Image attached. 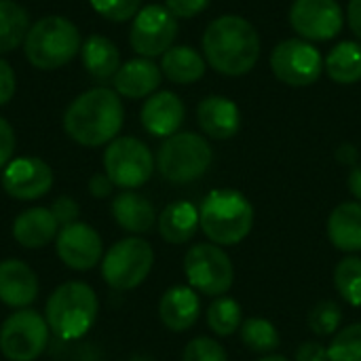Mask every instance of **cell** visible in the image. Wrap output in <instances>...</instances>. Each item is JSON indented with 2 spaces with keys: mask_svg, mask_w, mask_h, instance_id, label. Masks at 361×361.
Here are the masks:
<instances>
[{
  "mask_svg": "<svg viewBox=\"0 0 361 361\" xmlns=\"http://www.w3.org/2000/svg\"><path fill=\"white\" fill-rule=\"evenodd\" d=\"M104 169L114 186L135 190L144 186L154 171V157L150 148L137 137H116L104 152Z\"/></svg>",
  "mask_w": 361,
  "mask_h": 361,
  "instance_id": "obj_9",
  "label": "cell"
},
{
  "mask_svg": "<svg viewBox=\"0 0 361 361\" xmlns=\"http://www.w3.org/2000/svg\"><path fill=\"white\" fill-rule=\"evenodd\" d=\"M347 19H349V27L353 30V34L360 38L361 42V0H351L349 2Z\"/></svg>",
  "mask_w": 361,
  "mask_h": 361,
  "instance_id": "obj_42",
  "label": "cell"
},
{
  "mask_svg": "<svg viewBox=\"0 0 361 361\" xmlns=\"http://www.w3.org/2000/svg\"><path fill=\"white\" fill-rule=\"evenodd\" d=\"M178 36V19L165 4H148L133 17L129 42L140 57H159L169 51Z\"/></svg>",
  "mask_w": 361,
  "mask_h": 361,
  "instance_id": "obj_12",
  "label": "cell"
},
{
  "mask_svg": "<svg viewBox=\"0 0 361 361\" xmlns=\"http://www.w3.org/2000/svg\"><path fill=\"white\" fill-rule=\"evenodd\" d=\"M161 78H163V72L152 59L137 57V59H129L121 63L118 72L112 78V85L118 95L129 97V99H142V97H150L152 93H157Z\"/></svg>",
  "mask_w": 361,
  "mask_h": 361,
  "instance_id": "obj_19",
  "label": "cell"
},
{
  "mask_svg": "<svg viewBox=\"0 0 361 361\" xmlns=\"http://www.w3.org/2000/svg\"><path fill=\"white\" fill-rule=\"evenodd\" d=\"M343 324V309L334 300H322L309 311V328L317 336H332Z\"/></svg>",
  "mask_w": 361,
  "mask_h": 361,
  "instance_id": "obj_33",
  "label": "cell"
},
{
  "mask_svg": "<svg viewBox=\"0 0 361 361\" xmlns=\"http://www.w3.org/2000/svg\"><path fill=\"white\" fill-rule=\"evenodd\" d=\"M93 11L108 21H129L140 13L142 0H89Z\"/></svg>",
  "mask_w": 361,
  "mask_h": 361,
  "instance_id": "obj_34",
  "label": "cell"
},
{
  "mask_svg": "<svg viewBox=\"0 0 361 361\" xmlns=\"http://www.w3.org/2000/svg\"><path fill=\"white\" fill-rule=\"evenodd\" d=\"M201 313V300L197 292L188 286L169 288L159 302V317L163 326L171 332L190 330Z\"/></svg>",
  "mask_w": 361,
  "mask_h": 361,
  "instance_id": "obj_20",
  "label": "cell"
},
{
  "mask_svg": "<svg viewBox=\"0 0 361 361\" xmlns=\"http://www.w3.org/2000/svg\"><path fill=\"white\" fill-rule=\"evenodd\" d=\"M125 121L121 95L114 89L95 87L78 97L63 112L66 133L80 146L97 148L116 140Z\"/></svg>",
  "mask_w": 361,
  "mask_h": 361,
  "instance_id": "obj_1",
  "label": "cell"
},
{
  "mask_svg": "<svg viewBox=\"0 0 361 361\" xmlns=\"http://www.w3.org/2000/svg\"><path fill=\"white\" fill-rule=\"evenodd\" d=\"M112 190H114V184H112V180H110L106 173H95V176H91V180H89V192H91L95 199H106V197L112 195Z\"/></svg>",
  "mask_w": 361,
  "mask_h": 361,
  "instance_id": "obj_41",
  "label": "cell"
},
{
  "mask_svg": "<svg viewBox=\"0 0 361 361\" xmlns=\"http://www.w3.org/2000/svg\"><path fill=\"white\" fill-rule=\"evenodd\" d=\"M154 264V252L142 237L116 241L102 258V277L116 292L135 290L146 281Z\"/></svg>",
  "mask_w": 361,
  "mask_h": 361,
  "instance_id": "obj_7",
  "label": "cell"
},
{
  "mask_svg": "<svg viewBox=\"0 0 361 361\" xmlns=\"http://www.w3.org/2000/svg\"><path fill=\"white\" fill-rule=\"evenodd\" d=\"M349 190H351V195L361 203V163L355 165L351 169V173H349Z\"/></svg>",
  "mask_w": 361,
  "mask_h": 361,
  "instance_id": "obj_44",
  "label": "cell"
},
{
  "mask_svg": "<svg viewBox=\"0 0 361 361\" xmlns=\"http://www.w3.org/2000/svg\"><path fill=\"white\" fill-rule=\"evenodd\" d=\"M334 286L345 302L361 307V258L349 256L334 269Z\"/></svg>",
  "mask_w": 361,
  "mask_h": 361,
  "instance_id": "obj_31",
  "label": "cell"
},
{
  "mask_svg": "<svg viewBox=\"0 0 361 361\" xmlns=\"http://www.w3.org/2000/svg\"><path fill=\"white\" fill-rule=\"evenodd\" d=\"M271 70L290 87H309L319 80L324 57L313 42L305 38H288L273 49Z\"/></svg>",
  "mask_w": 361,
  "mask_h": 361,
  "instance_id": "obj_11",
  "label": "cell"
},
{
  "mask_svg": "<svg viewBox=\"0 0 361 361\" xmlns=\"http://www.w3.org/2000/svg\"><path fill=\"white\" fill-rule=\"evenodd\" d=\"M51 214L57 220L59 228L78 222V203L72 197H59L51 205Z\"/></svg>",
  "mask_w": 361,
  "mask_h": 361,
  "instance_id": "obj_36",
  "label": "cell"
},
{
  "mask_svg": "<svg viewBox=\"0 0 361 361\" xmlns=\"http://www.w3.org/2000/svg\"><path fill=\"white\" fill-rule=\"evenodd\" d=\"M17 89V78H15V70L11 68V63L6 59L0 57V106H6Z\"/></svg>",
  "mask_w": 361,
  "mask_h": 361,
  "instance_id": "obj_39",
  "label": "cell"
},
{
  "mask_svg": "<svg viewBox=\"0 0 361 361\" xmlns=\"http://www.w3.org/2000/svg\"><path fill=\"white\" fill-rule=\"evenodd\" d=\"M30 32L27 11L15 0H0V55L23 44Z\"/></svg>",
  "mask_w": 361,
  "mask_h": 361,
  "instance_id": "obj_28",
  "label": "cell"
},
{
  "mask_svg": "<svg viewBox=\"0 0 361 361\" xmlns=\"http://www.w3.org/2000/svg\"><path fill=\"white\" fill-rule=\"evenodd\" d=\"M55 252L59 260L72 271H91L104 258L102 237L87 222L61 226L55 237Z\"/></svg>",
  "mask_w": 361,
  "mask_h": 361,
  "instance_id": "obj_14",
  "label": "cell"
},
{
  "mask_svg": "<svg viewBox=\"0 0 361 361\" xmlns=\"http://www.w3.org/2000/svg\"><path fill=\"white\" fill-rule=\"evenodd\" d=\"M49 324L38 311L17 309L0 328V351L8 361L38 360L49 345Z\"/></svg>",
  "mask_w": 361,
  "mask_h": 361,
  "instance_id": "obj_10",
  "label": "cell"
},
{
  "mask_svg": "<svg viewBox=\"0 0 361 361\" xmlns=\"http://www.w3.org/2000/svg\"><path fill=\"white\" fill-rule=\"evenodd\" d=\"M294 360L296 361H330L328 357V349L322 345V343H302L296 353H294Z\"/></svg>",
  "mask_w": 361,
  "mask_h": 361,
  "instance_id": "obj_40",
  "label": "cell"
},
{
  "mask_svg": "<svg viewBox=\"0 0 361 361\" xmlns=\"http://www.w3.org/2000/svg\"><path fill=\"white\" fill-rule=\"evenodd\" d=\"M51 186H53V171L38 157L13 159L2 171L4 192L19 201L40 199L51 190Z\"/></svg>",
  "mask_w": 361,
  "mask_h": 361,
  "instance_id": "obj_15",
  "label": "cell"
},
{
  "mask_svg": "<svg viewBox=\"0 0 361 361\" xmlns=\"http://www.w3.org/2000/svg\"><path fill=\"white\" fill-rule=\"evenodd\" d=\"M182 361H228V355L218 341L199 336L186 345Z\"/></svg>",
  "mask_w": 361,
  "mask_h": 361,
  "instance_id": "obj_35",
  "label": "cell"
},
{
  "mask_svg": "<svg viewBox=\"0 0 361 361\" xmlns=\"http://www.w3.org/2000/svg\"><path fill=\"white\" fill-rule=\"evenodd\" d=\"M330 361H361V324L338 330L328 347Z\"/></svg>",
  "mask_w": 361,
  "mask_h": 361,
  "instance_id": "obj_32",
  "label": "cell"
},
{
  "mask_svg": "<svg viewBox=\"0 0 361 361\" xmlns=\"http://www.w3.org/2000/svg\"><path fill=\"white\" fill-rule=\"evenodd\" d=\"M290 23L300 38L309 42H326L338 36L345 15L336 0H294Z\"/></svg>",
  "mask_w": 361,
  "mask_h": 361,
  "instance_id": "obj_13",
  "label": "cell"
},
{
  "mask_svg": "<svg viewBox=\"0 0 361 361\" xmlns=\"http://www.w3.org/2000/svg\"><path fill=\"white\" fill-rule=\"evenodd\" d=\"M129 361H152L150 357H144V355H135V357H131Z\"/></svg>",
  "mask_w": 361,
  "mask_h": 361,
  "instance_id": "obj_46",
  "label": "cell"
},
{
  "mask_svg": "<svg viewBox=\"0 0 361 361\" xmlns=\"http://www.w3.org/2000/svg\"><path fill=\"white\" fill-rule=\"evenodd\" d=\"M184 114H186L184 104L176 93L157 91L144 102L140 118L150 135L167 140L173 133H178V129L184 123Z\"/></svg>",
  "mask_w": 361,
  "mask_h": 361,
  "instance_id": "obj_16",
  "label": "cell"
},
{
  "mask_svg": "<svg viewBox=\"0 0 361 361\" xmlns=\"http://www.w3.org/2000/svg\"><path fill=\"white\" fill-rule=\"evenodd\" d=\"M243 324V309L235 298L218 296L207 309V326L218 336H231L239 332Z\"/></svg>",
  "mask_w": 361,
  "mask_h": 361,
  "instance_id": "obj_29",
  "label": "cell"
},
{
  "mask_svg": "<svg viewBox=\"0 0 361 361\" xmlns=\"http://www.w3.org/2000/svg\"><path fill=\"white\" fill-rule=\"evenodd\" d=\"M212 0H165V6L176 19H190L203 13Z\"/></svg>",
  "mask_w": 361,
  "mask_h": 361,
  "instance_id": "obj_37",
  "label": "cell"
},
{
  "mask_svg": "<svg viewBox=\"0 0 361 361\" xmlns=\"http://www.w3.org/2000/svg\"><path fill=\"white\" fill-rule=\"evenodd\" d=\"M59 233V224L49 207H30L13 222V237L21 247L40 250L49 245Z\"/></svg>",
  "mask_w": 361,
  "mask_h": 361,
  "instance_id": "obj_21",
  "label": "cell"
},
{
  "mask_svg": "<svg viewBox=\"0 0 361 361\" xmlns=\"http://www.w3.org/2000/svg\"><path fill=\"white\" fill-rule=\"evenodd\" d=\"M328 237L341 252H361V203L347 201L332 209L328 218Z\"/></svg>",
  "mask_w": 361,
  "mask_h": 361,
  "instance_id": "obj_23",
  "label": "cell"
},
{
  "mask_svg": "<svg viewBox=\"0 0 361 361\" xmlns=\"http://www.w3.org/2000/svg\"><path fill=\"white\" fill-rule=\"evenodd\" d=\"M112 218L116 220V224L123 231L131 233L133 237L148 233L157 222V214H154L152 203L133 190H123L114 197Z\"/></svg>",
  "mask_w": 361,
  "mask_h": 361,
  "instance_id": "obj_22",
  "label": "cell"
},
{
  "mask_svg": "<svg viewBox=\"0 0 361 361\" xmlns=\"http://www.w3.org/2000/svg\"><path fill=\"white\" fill-rule=\"evenodd\" d=\"M199 222L212 243L220 247L237 245L254 226V207L243 192L235 188H216L203 199Z\"/></svg>",
  "mask_w": 361,
  "mask_h": 361,
  "instance_id": "obj_3",
  "label": "cell"
},
{
  "mask_svg": "<svg viewBox=\"0 0 361 361\" xmlns=\"http://www.w3.org/2000/svg\"><path fill=\"white\" fill-rule=\"evenodd\" d=\"M260 361H290L288 357H283V355H267V357H262Z\"/></svg>",
  "mask_w": 361,
  "mask_h": 361,
  "instance_id": "obj_45",
  "label": "cell"
},
{
  "mask_svg": "<svg viewBox=\"0 0 361 361\" xmlns=\"http://www.w3.org/2000/svg\"><path fill=\"white\" fill-rule=\"evenodd\" d=\"M97 315V294L91 286L82 281H68L55 288L44 309L49 330L61 341L82 338L95 326Z\"/></svg>",
  "mask_w": 361,
  "mask_h": 361,
  "instance_id": "obj_4",
  "label": "cell"
},
{
  "mask_svg": "<svg viewBox=\"0 0 361 361\" xmlns=\"http://www.w3.org/2000/svg\"><path fill=\"white\" fill-rule=\"evenodd\" d=\"M203 55L216 72L243 76L260 59V36L247 19L222 15L205 27Z\"/></svg>",
  "mask_w": 361,
  "mask_h": 361,
  "instance_id": "obj_2",
  "label": "cell"
},
{
  "mask_svg": "<svg viewBox=\"0 0 361 361\" xmlns=\"http://www.w3.org/2000/svg\"><path fill=\"white\" fill-rule=\"evenodd\" d=\"M80 57H82V66L89 72L91 78L104 82L114 78V74L121 68V53L116 49V44L99 34H91L82 47H80Z\"/></svg>",
  "mask_w": 361,
  "mask_h": 361,
  "instance_id": "obj_25",
  "label": "cell"
},
{
  "mask_svg": "<svg viewBox=\"0 0 361 361\" xmlns=\"http://www.w3.org/2000/svg\"><path fill=\"white\" fill-rule=\"evenodd\" d=\"M38 296V277L21 260L0 262V302L11 309H27Z\"/></svg>",
  "mask_w": 361,
  "mask_h": 361,
  "instance_id": "obj_18",
  "label": "cell"
},
{
  "mask_svg": "<svg viewBox=\"0 0 361 361\" xmlns=\"http://www.w3.org/2000/svg\"><path fill=\"white\" fill-rule=\"evenodd\" d=\"M197 121L212 140H231L241 129L239 106L222 95H207L197 106Z\"/></svg>",
  "mask_w": 361,
  "mask_h": 361,
  "instance_id": "obj_17",
  "label": "cell"
},
{
  "mask_svg": "<svg viewBox=\"0 0 361 361\" xmlns=\"http://www.w3.org/2000/svg\"><path fill=\"white\" fill-rule=\"evenodd\" d=\"M357 159H360V152H357V148L353 146V144H349V142H345V144H341L338 146V150H336V161L338 163H343V165H357Z\"/></svg>",
  "mask_w": 361,
  "mask_h": 361,
  "instance_id": "obj_43",
  "label": "cell"
},
{
  "mask_svg": "<svg viewBox=\"0 0 361 361\" xmlns=\"http://www.w3.org/2000/svg\"><path fill=\"white\" fill-rule=\"evenodd\" d=\"M184 273L195 292L214 298L224 296L235 281L233 262L216 243L192 245L184 256Z\"/></svg>",
  "mask_w": 361,
  "mask_h": 361,
  "instance_id": "obj_8",
  "label": "cell"
},
{
  "mask_svg": "<svg viewBox=\"0 0 361 361\" xmlns=\"http://www.w3.org/2000/svg\"><path fill=\"white\" fill-rule=\"evenodd\" d=\"M82 47L78 27L61 17L47 15L30 25L23 40V53L36 70H59L70 63Z\"/></svg>",
  "mask_w": 361,
  "mask_h": 361,
  "instance_id": "obj_5",
  "label": "cell"
},
{
  "mask_svg": "<svg viewBox=\"0 0 361 361\" xmlns=\"http://www.w3.org/2000/svg\"><path fill=\"white\" fill-rule=\"evenodd\" d=\"M239 334H241V341L247 345V349L256 353H264V355L273 353L281 343L277 328L269 319H262V317L243 319Z\"/></svg>",
  "mask_w": 361,
  "mask_h": 361,
  "instance_id": "obj_30",
  "label": "cell"
},
{
  "mask_svg": "<svg viewBox=\"0 0 361 361\" xmlns=\"http://www.w3.org/2000/svg\"><path fill=\"white\" fill-rule=\"evenodd\" d=\"M15 146H17L15 131H13L11 123L0 116V167H6L13 161Z\"/></svg>",
  "mask_w": 361,
  "mask_h": 361,
  "instance_id": "obj_38",
  "label": "cell"
},
{
  "mask_svg": "<svg viewBox=\"0 0 361 361\" xmlns=\"http://www.w3.org/2000/svg\"><path fill=\"white\" fill-rule=\"evenodd\" d=\"M214 152L209 142L199 133H173L167 137L157 154L161 176L171 184H188L199 180L212 165Z\"/></svg>",
  "mask_w": 361,
  "mask_h": 361,
  "instance_id": "obj_6",
  "label": "cell"
},
{
  "mask_svg": "<svg viewBox=\"0 0 361 361\" xmlns=\"http://www.w3.org/2000/svg\"><path fill=\"white\" fill-rule=\"evenodd\" d=\"M324 68L328 70V76L338 85H355L361 80V42L345 40L336 44L326 61Z\"/></svg>",
  "mask_w": 361,
  "mask_h": 361,
  "instance_id": "obj_27",
  "label": "cell"
},
{
  "mask_svg": "<svg viewBox=\"0 0 361 361\" xmlns=\"http://www.w3.org/2000/svg\"><path fill=\"white\" fill-rule=\"evenodd\" d=\"M199 228V209L188 201L169 203L159 216V233L171 245L188 243Z\"/></svg>",
  "mask_w": 361,
  "mask_h": 361,
  "instance_id": "obj_24",
  "label": "cell"
},
{
  "mask_svg": "<svg viewBox=\"0 0 361 361\" xmlns=\"http://www.w3.org/2000/svg\"><path fill=\"white\" fill-rule=\"evenodd\" d=\"M205 68H207L205 57L186 44L171 47L169 51L163 53V59H161V72L176 85L197 82L199 78H203Z\"/></svg>",
  "mask_w": 361,
  "mask_h": 361,
  "instance_id": "obj_26",
  "label": "cell"
}]
</instances>
